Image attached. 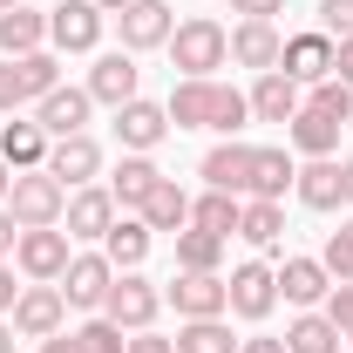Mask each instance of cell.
Instances as JSON below:
<instances>
[{"label":"cell","mask_w":353,"mask_h":353,"mask_svg":"<svg viewBox=\"0 0 353 353\" xmlns=\"http://www.w3.org/2000/svg\"><path fill=\"white\" fill-rule=\"evenodd\" d=\"M109 285H116V265L102 259V252H75L68 272H61V299H68V306H82V312L102 306V299H109Z\"/></svg>","instance_id":"cell-12"},{"label":"cell","mask_w":353,"mask_h":353,"mask_svg":"<svg viewBox=\"0 0 353 353\" xmlns=\"http://www.w3.org/2000/svg\"><path fill=\"white\" fill-rule=\"evenodd\" d=\"M116 28H123V48L143 54V48H163V41H170L176 14H170V0H130V7L116 14Z\"/></svg>","instance_id":"cell-14"},{"label":"cell","mask_w":353,"mask_h":353,"mask_svg":"<svg viewBox=\"0 0 353 353\" xmlns=\"http://www.w3.org/2000/svg\"><path fill=\"white\" fill-rule=\"evenodd\" d=\"M0 157H7L14 170H41L48 163V130L41 123H7V130H0Z\"/></svg>","instance_id":"cell-32"},{"label":"cell","mask_w":353,"mask_h":353,"mask_svg":"<svg viewBox=\"0 0 353 353\" xmlns=\"http://www.w3.org/2000/svg\"><path fill=\"white\" fill-rule=\"evenodd\" d=\"M61 319H68L61 285H21V299H14V312H7V326H14L21 340H48V333H61Z\"/></svg>","instance_id":"cell-7"},{"label":"cell","mask_w":353,"mask_h":353,"mask_svg":"<svg viewBox=\"0 0 353 353\" xmlns=\"http://www.w3.org/2000/svg\"><path fill=\"white\" fill-rule=\"evenodd\" d=\"M326 319H333L340 333H353V279H347V285H333V292H326Z\"/></svg>","instance_id":"cell-41"},{"label":"cell","mask_w":353,"mask_h":353,"mask_svg":"<svg viewBox=\"0 0 353 353\" xmlns=\"http://www.w3.org/2000/svg\"><path fill=\"white\" fill-rule=\"evenodd\" d=\"M7 211H14L21 231H48V224H61V211H68V190H61V176L48 170V163L41 170H14Z\"/></svg>","instance_id":"cell-2"},{"label":"cell","mask_w":353,"mask_h":353,"mask_svg":"<svg viewBox=\"0 0 353 353\" xmlns=\"http://www.w3.org/2000/svg\"><path fill=\"white\" fill-rule=\"evenodd\" d=\"M347 340H353V333H347Z\"/></svg>","instance_id":"cell-54"},{"label":"cell","mask_w":353,"mask_h":353,"mask_svg":"<svg viewBox=\"0 0 353 353\" xmlns=\"http://www.w3.org/2000/svg\"><path fill=\"white\" fill-rule=\"evenodd\" d=\"M292 190H299L306 211H340V204H347V176H340L333 157H306L299 176H292Z\"/></svg>","instance_id":"cell-19"},{"label":"cell","mask_w":353,"mask_h":353,"mask_svg":"<svg viewBox=\"0 0 353 353\" xmlns=\"http://www.w3.org/2000/svg\"><path fill=\"white\" fill-rule=\"evenodd\" d=\"M306 109H319V116H333V123H353V88L340 82V75H326V82H312Z\"/></svg>","instance_id":"cell-37"},{"label":"cell","mask_w":353,"mask_h":353,"mask_svg":"<svg viewBox=\"0 0 353 353\" xmlns=\"http://www.w3.org/2000/svg\"><path fill=\"white\" fill-rule=\"evenodd\" d=\"M333 75L353 88V34H347V41H333Z\"/></svg>","instance_id":"cell-43"},{"label":"cell","mask_w":353,"mask_h":353,"mask_svg":"<svg viewBox=\"0 0 353 353\" xmlns=\"http://www.w3.org/2000/svg\"><path fill=\"white\" fill-rule=\"evenodd\" d=\"M75 347H82V353H123L130 333H123L116 319H88V326H75Z\"/></svg>","instance_id":"cell-38"},{"label":"cell","mask_w":353,"mask_h":353,"mask_svg":"<svg viewBox=\"0 0 353 353\" xmlns=\"http://www.w3.org/2000/svg\"><path fill=\"white\" fill-rule=\"evenodd\" d=\"M88 109H95V95L61 82V88H48L41 102H34V123L48 130V143H54V136H82L88 130Z\"/></svg>","instance_id":"cell-15"},{"label":"cell","mask_w":353,"mask_h":353,"mask_svg":"<svg viewBox=\"0 0 353 353\" xmlns=\"http://www.w3.org/2000/svg\"><path fill=\"white\" fill-rule=\"evenodd\" d=\"M224 292H231V312H238V319H265V312L279 306V272L259 265V259H245L224 279Z\"/></svg>","instance_id":"cell-10"},{"label":"cell","mask_w":353,"mask_h":353,"mask_svg":"<svg viewBox=\"0 0 353 353\" xmlns=\"http://www.w3.org/2000/svg\"><path fill=\"white\" fill-rule=\"evenodd\" d=\"M48 88H61V61H54V48H34V54L0 61V116H14V109L41 102Z\"/></svg>","instance_id":"cell-3"},{"label":"cell","mask_w":353,"mask_h":353,"mask_svg":"<svg viewBox=\"0 0 353 353\" xmlns=\"http://www.w3.org/2000/svg\"><path fill=\"white\" fill-rule=\"evenodd\" d=\"M123 353H176V340H157V333H130Z\"/></svg>","instance_id":"cell-44"},{"label":"cell","mask_w":353,"mask_h":353,"mask_svg":"<svg viewBox=\"0 0 353 353\" xmlns=\"http://www.w3.org/2000/svg\"><path fill=\"white\" fill-rule=\"evenodd\" d=\"M61 224H68V238L102 245V238H109V224H116V197H109L102 183H82V190H68V211H61Z\"/></svg>","instance_id":"cell-13"},{"label":"cell","mask_w":353,"mask_h":353,"mask_svg":"<svg viewBox=\"0 0 353 353\" xmlns=\"http://www.w3.org/2000/svg\"><path fill=\"white\" fill-rule=\"evenodd\" d=\"M340 130H347V123H333V116H319V109H299V116L285 123V143H292L299 157H333V150H340Z\"/></svg>","instance_id":"cell-26"},{"label":"cell","mask_w":353,"mask_h":353,"mask_svg":"<svg viewBox=\"0 0 353 353\" xmlns=\"http://www.w3.org/2000/svg\"><path fill=\"white\" fill-rule=\"evenodd\" d=\"M197 170H204V190H231V197H245V190H252V143L224 136Z\"/></svg>","instance_id":"cell-18"},{"label":"cell","mask_w":353,"mask_h":353,"mask_svg":"<svg viewBox=\"0 0 353 353\" xmlns=\"http://www.w3.org/2000/svg\"><path fill=\"white\" fill-rule=\"evenodd\" d=\"M319 34L347 41V34H353V0H319Z\"/></svg>","instance_id":"cell-40"},{"label":"cell","mask_w":353,"mask_h":353,"mask_svg":"<svg viewBox=\"0 0 353 353\" xmlns=\"http://www.w3.org/2000/svg\"><path fill=\"white\" fill-rule=\"evenodd\" d=\"M7 7H21V0H0V14H7Z\"/></svg>","instance_id":"cell-53"},{"label":"cell","mask_w":353,"mask_h":353,"mask_svg":"<svg viewBox=\"0 0 353 353\" xmlns=\"http://www.w3.org/2000/svg\"><path fill=\"white\" fill-rule=\"evenodd\" d=\"M163 116H170V130H211V82H183L170 88V102H163Z\"/></svg>","instance_id":"cell-30"},{"label":"cell","mask_w":353,"mask_h":353,"mask_svg":"<svg viewBox=\"0 0 353 353\" xmlns=\"http://www.w3.org/2000/svg\"><path fill=\"white\" fill-rule=\"evenodd\" d=\"M88 95L95 102H109V109H123V102H136V88H143V68H136L130 48H116V54H95V68H88Z\"/></svg>","instance_id":"cell-11"},{"label":"cell","mask_w":353,"mask_h":353,"mask_svg":"<svg viewBox=\"0 0 353 353\" xmlns=\"http://www.w3.org/2000/svg\"><path fill=\"white\" fill-rule=\"evenodd\" d=\"M0 353H14V326L7 319H0Z\"/></svg>","instance_id":"cell-50"},{"label":"cell","mask_w":353,"mask_h":353,"mask_svg":"<svg viewBox=\"0 0 353 353\" xmlns=\"http://www.w3.org/2000/svg\"><path fill=\"white\" fill-rule=\"evenodd\" d=\"M68 259H75V238H68L61 224H48V231H21V238H14V265H21L34 285H54V279L68 272Z\"/></svg>","instance_id":"cell-6"},{"label":"cell","mask_w":353,"mask_h":353,"mask_svg":"<svg viewBox=\"0 0 353 353\" xmlns=\"http://www.w3.org/2000/svg\"><path fill=\"white\" fill-rule=\"evenodd\" d=\"M163 136H170V116H163V102H143V95H136V102H123V109H116V143H123V150L150 157Z\"/></svg>","instance_id":"cell-16"},{"label":"cell","mask_w":353,"mask_h":353,"mask_svg":"<svg viewBox=\"0 0 353 353\" xmlns=\"http://www.w3.org/2000/svg\"><path fill=\"white\" fill-rule=\"evenodd\" d=\"M238 211H245V197H231V190H204V197H190V224L211 231V238H238Z\"/></svg>","instance_id":"cell-31"},{"label":"cell","mask_w":353,"mask_h":353,"mask_svg":"<svg viewBox=\"0 0 353 353\" xmlns=\"http://www.w3.org/2000/svg\"><path fill=\"white\" fill-rule=\"evenodd\" d=\"M157 183H163V170H157L150 157H136V150H130V157L109 170V197H116V211H143V197H150Z\"/></svg>","instance_id":"cell-25"},{"label":"cell","mask_w":353,"mask_h":353,"mask_svg":"<svg viewBox=\"0 0 353 353\" xmlns=\"http://www.w3.org/2000/svg\"><path fill=\"white\" fill-rule=\"evenodd\" d=\"M163 299L176 306V319H224L231 312V292H224L218 272H176Z\"/></svg>","instance_id":"cell-8"},{"label":"cell","mask_w":353,"mask_h":353,"mask_svg":"<svg viewBox=\"0 0 353 353\" xmlns=\"http://www.w3.org/2000/svg\"><path fill=\"white\" fill-rule=\"evenodd\" d=\"M231 14H245V21H272V14H285V0H231Z\"/></svg>","instance_id":"cell-42"},{"label":"cell","mask_w":353,"mask_h":353,"mask_svg":"<svg viewBox=\"0 0 353 353\" xmlns=\"http://www.w3.org/2000/svg\"><path fill=\"white\" fill-rule=\"evenodd\" d=\"M102 21H109V14H102L95 0H54V7H48V48H54V54H88V48L102 41Z\"/></svg>","instance_id":"cell-5"},{"label":"cell","mask_w":353,"mask_h":353,"mask_svg":"<svg viewBox=\"0 0 353 353\" xmlns=\"http://www.w3.org/2000/svg\"><path fill=\"white\" fill-rule=\"evenodd\" d=\"M7 190H14V163L0 157V204H7Z\"/></svg>","instance_id":"cell-49"},{"label":"cell","mask_w":353,"mask_h":353,"mask_svg":"<svg viewBox=\"0 0 353 353\" xmlns=\"http://www.w3.org/2000/svg\"><path fill=\"white\" fill-rule=\"evenodd\" d=\"M279 54H285V41H279V28H272V21H238V28H231V61H238V68H279Z\"/></svg>","instance_id":"cell-22"},{"label":"cell","mask_w":353,"mask_h":353,"mask_svg":"<svg viewBox=\"0 0 353 353\" xmlns=\"http://www.w3.org/2000/svg\"><path fill=\"white\" fill-rule=\"evenodd\" d=\"M319 265H326V279H333V285H347V279H353V238H347V231H333V238H326Z\"/></svg>","instance_id":"cell-39"},{"label":"cell","mask_w":353,"mask_h":353,"mask_svg":"<svg viewBox=\"0 0 353 353\" xmlns=\"http://www.w3.org/2000/svg\"><path fill=\"white\" fill-rule=\"evenodd\" d=\"M41 353H82V347H75V333H48Z\"/></svg>","instance_id":"cell-47"},{"label":"cell","mask_w":353,"mask_h":353,"mask_svg":"<svg viewBox=\"0 0 353 353\" xmlns=\"http://www.w3.org/2000/svg\"><path fill=\"white\" fill-rule=\"evenodd\" d=\"M34 48H48V14L7 7V14H0V54L14 61V54H34Z\"/></svg>","instance_id":"cell-28"},{"label":"cell","mask_w":353,"mask_h":353,"mask_svg":"<svg viewBox=\"0 0 353 353\" xmlns=\"http://www.w3.org/2000/svg\"><path fill=\"white\" fill-rule=\"evenodd\" d=\"M176 353H238L224 319H183L176 326Z\"/></svg>","instance_id":"cell-34"},{"label":"cell","mask_w":353,"mask_h":353,"mask_svg":"<svg viewBox=\"0 0 353 353\" xmlns=\"http://www.w3.org/2000/svg\"><path fill=\"white\" fill-rule=\"evenodd\" d=\"M279 292H285V306L312 312V306H326L333 279H326V265H319V259H285V265H279Z\"/></svg>","instance_id":"cell-21"},{"label":"cell","mask_w":353,"mask_h":353,"mask_svg":"<svg viewBox=\"0 0 353 353\" xmlns=\"http://www.w3.org/2000/svg\"><path fill=\"white\" fill-rule=\"evenodd\" d=\"M279 68L292 75L299 88H312V82H326L333 75V34H285V54H279Z\"/></svg>","instance_id":"cell-17"},{"label":"cell","mask_w":353,"mask_h":353,"mask_svg":"<svg viewBox=\"0 0 353 353\" xmlns=\"http://www.w3.org/2000/svg\"><path fill=\"white\" fill-rule=\"evenodd\" d=\"M163 48H170L176 75H190V82H211L224 61H231V34H224L211 14H190V21H176Z\"/></svg>","instance_id":"cell-1"},{"label":"cell","mask_w":353,"mask_h":353,"mask_svg":"<svg viewBox=\"0 0 353 353\" xmlns=\"http://www.w3.org/2000/svg\"><path fill=\"white\" fill-rule=\"evenodd\" d=\"M292 176H299V163H292V150H252V190L245 197H285L292 190Z\"/></svg>","instance_id":"cell-29"},{"label":"cell","mask_w":353,"mask_h":353,"mask_svg":"<svg viewBox=\"0 0 353 353\" xmlns=\"http://www.w3.org/2000/svg\"><path fill=\"white\" fill-rule=\"evenodd\" d=\"M340 176H347V204H353V157H347V163H340Z\"/></svg>","instance_id":"cell-51"},{"label":"cell","mask_w":353,"mask_h":353,"mask_svg":"<svg viewBox=\"0 0 353 353\" xmlns=\"http://www.w3.org/2000/svg\"><path fill=\"white\" fill-rule=\"evenodd\" d=\"M238 353H285V340H238Z\"/></svg>","instance_id":"cell-48"},{"label":"cell","mask_w":353,"mask_h":353,"mask_svg":"<svg viewBox=\"0 0 353 353\" xmlns=\"http://www.w3.org/2000/svg\"><path fill=\"white\" fill-rule=\"evenodd\" d=\"M299 109H306L299 82H292L285 68H265V75H259V88H252V116H259V123H292Z\"/></svg>","instance_id":"cell-20"},{"label":"cell","mask_w":353,"mask_h":353,"mask_svg":"<svg viewBox=\"0 0 353 353\" xmlns=\"http://www.w3.org/2000/svg\"><path fill=\"white\" fill-rule=\"evenodd\" d=\"M150 245H157V231H150L143 218H116V224H109V238H102V259L116 265V272H143Z\"/></svg>","instance_id":"cell-24"},{"label":"cell","mask_w":353,"mask_h":353,"mask_svg":"<svg viewBox=\"0 0 353 353\" xmlns=\"http://www.w3.org/2000/svg\"><path fill=\"white\" fill-rule=\"evenodd\" d=\"M252 123V95H238L231 82H211V130L218 136H238Z\"/></svg>","instance_id":"cell-36"},{"label":"cell","mask_w":353,"mask_h":353,"mask_svg":"<svg viewBox=\"0 0 353 353\" xmlns=\"http://www.w3.org/2000/svg\"><path fill=\"white\" fill-rule=\"evenodd\" d=\"M14 238H21V224H14L7 204H0V259H14Z\"/></svg>","instance_id":"cell-46"},{"label":"cell","mask_w":353,"mask_h":353,"mask_svg":"<svg viewBox=\"0 0 353 353\" xmlns=\"http://www.w3.org/2000/svg\"><path fill=\"white\" fill-rule=\"evenodd\" d=\"M95 7H102V14H123V7H130V0H95Z\"/></svg>","instance_id":"cell-52"},{"label":"cell","mask_w":353,"mask_h":353,"mask_svg":"<svg viewBox=\"0 0 353 353\" xmlns=\"http://www.w3.org/2000/svg\"><path fill=\"white\" fill-rule=\"evenodd\" d=\"M48 170L61 176V190H82V183H95L102 176V143L95 136H54L48 143Z\"/></svg>","instance_id":"cell-9"},{"label":"cell","mask_w":353,"mask_h":353,"mask_svg":"<svg viewBox=\"0 0 353 353\" xmlns=\"http://www.w3.org/2000/svg\"><path fill=\"white\" fill-rule=\"evenodd\" d=\"M157 312H163V292H157L143 272H116V285H109V299H102V319H116L123 333H150Z\"/></svg>","instance_id":"cell-4"},{"label":"cell","mask_w":353,"mask_h":353,"mask_svg":"<svg viewBox=\"0 0 353 353\" xmlns=\"http://www.w3.org/2000/svg\"><path fill=\"white\" fill-rule=\"evenodd\" d=\"M136 218L150 224V231H170V238H176V231H190V190H183L176 176H163V183L143 197V211H136Z\"/></svg>","instance_id":"cell-23"},{"label":"cell","mask_w":353,"mask_h":353,"mask_svg":"<svg viewBox=\"0 0 353 353\" xmlns=\"http://www.w3.org/2000/svg\"><path fill=\"white\" fill-rule=\"evenodd\" d=\"M14 299H21V285H14V265L0 259V319H7V312H14Z\"/></svg>","instance_id":"cell-45"},{"label":"cell","mask_w":353,"mask_h":353,"mask_svg":"<svg viewBox=\"0 0 353 353\" xmlns=\"http://www.w3.org/2000/svg\"><path fill=\"white\" fill-rule=\"evenodd\" d=\"M340 326L326 319V312H299L292 326H285V353H340Z\"/></svg>","instance_id":"cell-33"},{"label":"cell","mask_w":353,"mask_h":353,"mask_svg":"<svg viewBox=\"0 0 353 353\" xmlns=\"http://www.w3.org/2000/svg\"><path fill=\"white\" fill-rule=\"evenodd\" d=\"M238 238L259 245V252H279V238H285V204H272V197H245V211H238Z\"/></svg>","instance_id":"cell-27"},{"label":"cell","mask_w":353,"mask_h":353,"mask_svg":"<svg viewBox=\"0 0 353 353\" xmlns=\"http://www.w3.org/2000/svg\"><path fill=\"white\" fill-rule=\"evenodd\" d=\"M224 259V238H211V231H176V272H218Z\"/></svg>","instance_id":"cell-35"}]
</instances>
